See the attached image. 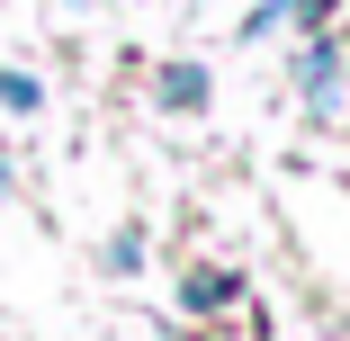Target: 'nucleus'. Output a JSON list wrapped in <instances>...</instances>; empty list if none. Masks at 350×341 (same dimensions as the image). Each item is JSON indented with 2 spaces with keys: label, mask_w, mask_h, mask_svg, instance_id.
<instances>
[{
  "label": "nucleus",
  "mask_w": 350,
  "mask_h": 341,
  "mask_svg": "<svg viewBox=\"0 0 350 341\" xmlns=\"http://www.w3.org/2000/svg\"><path fill=\"white\" fill-rule=\"evenodd\" d=\"M162 99L171 108H198L206 99V72H198V63H171V72H162Z\"/></svg>",
  "instance_id": "nucleus-1"
},
{
  "label": "nucleus",
  "mask_w": 350,
  "mask_h": 341,
  "mask_svg": "<svg viewBox=\"0 0 350 341\" xmlns=\"http://www.w3.org/2000/svg\"><path fill=\"white\" fill-rule=\"evenodd\" d=\"M225 297H234L225 269H198V279H189V305H225Z\"/></svg>",
  "instance_id": "nucleus-2"
},
{
  "label": "nucleus",
  "mask_w": 350,
  "mask_h": 341,
  "mask_svg": "<svg viewBox=\"0 0 350 341\" xmlns=\"http://www.w3.org/2000/svg\"><path fill=\"white\" fill-rule=\"evenodd\" d=\"M0 99H10V108H36V81L27 72H0Z\"/></svg>",
  "instance_id": "nucleus-3"
}]
</instances>
